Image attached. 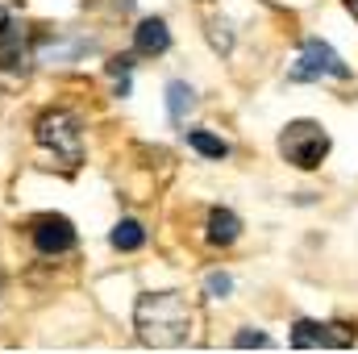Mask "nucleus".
<instances>
[{"instance_id": "f257e3e1", "label": "nucleus", "mask_w": 358, "mask_h": 354, "mask_svg": "<svg viewBox=\"0 0 358 354\" xmlns=\"http://www.w3.org/2000/svg\"><path fill=\"white\" fill-rule=\"evenodd\" d=\"M192 325H196V313L179 292H146V296H138L134 330H138L142 346H159V351L183 346L192 338Z\"/></svg>"}, {"instance_id": "f03ea898", "label": "nucleus", "mask_w": 358, "mask_h": 354, "mask_svg": "<svg viewBox=\"0 0 358 354\" xmlns=\"http://www.w3.org/2000/svg\"><path fill=\"white\" fill-rule=\"evenodd\" d=\"M34 138L42 150H50L55 159H63V167H80L84 163V129L67 108H50L38 117Z\"/></svg>"}, {"instance_id": "7ed1b4c3", "label": "nucleus", "mask_w": 358, "mask_h": 354, "mask_svg": "<svg viewBox=\"0 0 358 354\" xmlns=\"http://www.w3.org/2000/svg\"><path fill=\"white\" fill-rule=\"evenodd\" d=\"M279 155L300 171H317L325 163V155H329V134L317 121H292L279 134Z\"/></svg>"}, {"instance_id": "20e7f679", "label": "nucleus", "mask_w": 358, "mask_h": 354, "mask_svg": "<svg viewBox=\"0 0 358 354\" xmlns=\"http://www.w3.org/2000/svg\"><path fill=\"white\" fill-rule=\"evenodd\" d=\"M29 71V42H25V25L0 8V88H17L25 84Z\"/></svg>"}, {"instance_id": "39448f33", "label": "nucleus", "mask_w": 358, "mask_h": 354, "mask_svg": "<svg viewBox=\"0 0 358 354\" xmlns=\"http://www.w3.org/2000/svg\"><path fill=\"white\" fill-rule=\"evenodd\" d=\"M296 84L300 80H321V76H334V80H350V67L338 59V50L329 46V42H321V38H308L304 46H300V59H296V67L287 71Z\"/></svg>"}, {"instance_id": "423d86ee", "label": "nucleus", "mask_w": 358, "mask_h": 354, "mask_svg": "<svg viewBox=\"0 0 358 354\" xmlns=\"http://www.w3.org/2000/svg\"><path fill=\"white\" fill-rule=\"evenodd\" d=\"M29 238H34V246H38L42 255H67V250H76V225H71L63 213H42V217H34Z\"/></svg>"}, {"instance_id": "0eeeda50", "label": "nucleus", "mask_w": 358, "mask_h": 354, "mask_svg": "<svg viewBox=\"0 0 358 354\" xmlns=\"http://www.w3.org/2000/svg\"><path fill=\"white\" fill-rule=\"evenodd\" d=\"M292 346H296V351H313V346L342 351V346H355V334L342 330V325H329V321H300V325L292 330Z\"/></svg>"}, {"instance_id": "6e6552de", "label": "nucleus", "mask_w": 358, "mask_h": 354, "mask_svg": "<svg viewBox=\"0 0 358 354\" xmlns=\"http://www.w3.org/2000/svg\"><path fill=\"white\" fill-rule=\"evenodd\" d=\"M167 46H171V29H167L163 17L138 21V29H134V50H138V55L155 59V55H167Z\"/></svg>"}, {"instance_id": "1a4fd4ad", "label": "nucleus", "mask_w": 358, "mask_h": 354, "mask_svg": "<svg viewBox=\"0 0 358 354\" xmlns=\"http://www.w3.org/2000/svg\"><path fill=\"white\" fill-rule=\"evenodd\" d=\"M238 234H242V221H238L229 208H213V213H208V242H213V246H234Z\"/></svg>"}, {"instance_id": "9d476101", "label": "nucleus", "mask_w": 358, "mask_h": 354, "mask_svg": "<svg viewBox=\"0 0 358 354\" xmlns=\"http://www.w3.org/2000/svg\"><path fill=\"white\" fill-rule=\"evenodd\" d=\"M108 242H113L117 250H125V255H129V250H142V246H146V229H142L134 217H125V221H117V225H113Z\"/></svg>"}, {"instance_id": "9b49d317", "label": "nucleus", "mask_w": 358, "mask_h": 354, "mask_svg": "<svg viewBox=\"0 0 358 354\" xmlns=\"http://www.w3.org/2000/svg\"><path fill=\"white\" fill-rule=\"evenodd\" d=\"M187 146H192L196 155H204V159H225V155H229V146H225L217 134H208V129H187Z\"/></svg>"}, {"instance_id": "f8f14e48", "label": "nucleus", "mask_w": 358, "mask_h": 354, "mask_svg": "<svg viewBox=\"0 0 358 354\" xmlns=\"http://www.w3.org/2000/svg\"><path fill=\"white\" fill-rule=\"evenodd\" d=\"M192 104H196V92L187 88L183 80H171L167 84V113H171V121H183Z\"/></svg>"}, {"instance_id": "ddd939ff", "label": "nucleus", "mask_w": 358, "mask_h": 354, "mask_svg": "<svg viewBox=\"0 0 358 354\" xmlns=\"http://www.w3.org/2000/svg\"><path fill=\"white\" fill-rule=\"evenodd\" d=\"M204 288H208V296H229L234 279H229V275H221V271H213V275L204 279Z\"/></svg>"}, {"instance_id": "4468645a", "label": "nucleus", "mask_w": 358, "mask_h": 354, "mask_svg": "<svg viewBox=\"0 0 358 354\" xmlns=\"http://www.w3.org/2000/svg\"><path fill=\"white\" fill-rule=\"evenodd\" d=\"M234 342H238V346H271L267 334H238Z\"/></svg>"}, {"instance_id": "2eb2a0df", "label": "nucleus", "mask_w": 358, "mask_h": 354, "mask_svg": "<svg viewBox=\"0 0 358 354\" xmlns=\"http://www.w3.org/2000/svg\"><path fill=\"white\" fill-rule=\"evenodd\" d=\"M129 67H134V59H129V55H121V59H113V63H108V71H113V76H125Z\"/></svg>"}, {"instance_id": "dca6fc26", "label": "nucleus", "mask_w": 358, "mask_h": 354, "mask_svg": "<svg viewBox=\"0 0 358 354\" xmlns=\"http://www.w3.org/2000/svg\"><path fill=\"white\" fill-rule=\"evenodd\" d=\"M346 8H350V13L358 17V0H346Z\"/></svg>"}, {"instance_id": "f3484780", "label": "nucleus", "mask_w": 358, "mask_h": 354, "mask_svg": "<svg viewBox=\"0 0 358 354\" xmlns=\"http://www.w3.org/2000/svg\"><path fill=\"white\" fill-rule=\"evenodd\" d=\"M0 288H4V275H0Z\"/></svg>"}]
</instances>
